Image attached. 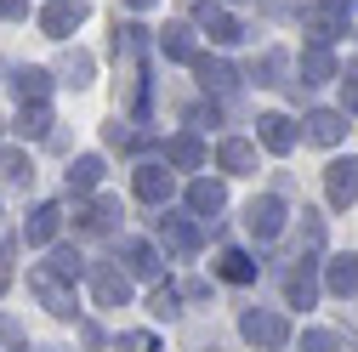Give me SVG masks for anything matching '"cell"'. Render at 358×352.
I'll return each instance as SVG.
<instances>
[{
    "label": "cell",
    "instance_id": "obj_1",
    "mask_svg": "<svg viewBox=\"0 0 358 352\" xmlns=\"http://www.w3.org/2000/svg\"><path fill=\"white\" fill-rule=\"evenodd\" d=\"M352 6H358V0H307V12H301L307 40H313V46H330V40H341Z\"/></svg>",
    "mask_w": 358,
    "mask_h": 352
},
{
    "label": "cell",
    "instance_id": "obj_2",
    "mask_svg": "<svg viewBox=\"0 0 358 352\" xmlns=\"http://www.w3.org/2000/svg\"><path fill=\"white\" fill-rule=\"evenodd\" d=\"M239 335H245L250 346H262V352H285V341H290V318H285V313H267V307H256V313L239 318Z\"/></svg>",
    "mask_w": 358,
    "mask_h": 352
},
{
    "label": "cell",
    "instance_id": "obj_3",
    "mask_svg": "<svg viewBox=\"0 0 358 352\" xmlns=\"http://www.w3.org/2000/svg\"><path fill=\"white\" fill-rule=\"evenodd\" d=\"M29 290L46 301V313H57V318H74L80 307H74V284L63 279V273H52V267H34L29 273Z\"/></svg>",
    "mask_w": 358,
    "mask_h": 352
},
{
    "label": "cell",
    "instance_id": "obj_4",
    "mask_svg": "<svg viewBox=\"0 0 358 352\" xmlns=\"http://www.w3.org/2000/svg\"><path fill=\"white\" fill-rule=\"evenodd\" d=\"M285 216H290V210H285L279 193H262V199L245 205V228H250V239L267 244V239H279V233H285Z\"/></svg>",
    "mask_w": 358,
    "mask_h": 352
},
{
    "label": "cell",
    "instance_id": "obj_5",
    "mask_svg": "<svg viewBox=\"0 0 358 352\" xmlns=\"http://www.w3.org/2000/svg\"><path fill=\"white\" fill-rule=\"evenodd\" d=\"M85 279H92L97 307H125V301H131V273L120 267V261H97V267L85 273Z\"/></svg>",
    "mask_w": 358,
    "mask_h": 352
},
{
    "label": "cell",
    "instance_id": "obj_6",
    "mask_svg": "<svg viewBox=\"0 0 358 352\" xmlns=\"http://www.w3.org/2000/svg\"><path fill=\"white\" fill-rule=\"evenodd\" d=\"M131 193H137L143 205H154V210H165V199L176 193L171 165H137V170H131Z\"/></svg>",
    "mask_w": 358,
    "mask_h": 352
},
{
    "label": "cell",
    "instance_id": "obj_7",
    "mask_svg": "<svg viewBox=\"0 0 358 352\" xmlns=\"http://www.w3.org/2000/svg\"><path fill=\"white\" fill-rule=\"evenodd\" d=\"M324 199H330V210H347V205L358 199V159H352V154L324 165Z\"/></svg>",
    "mask_w": 358,
    "mask_h": 352
},
{
    "label": "cell",
    "instance_id": "obj_8",
    "mask_svg": "<svg viewBox=\"0 0 358 352\" xmlns=\"http://www.w3.org/2000/svg\"><path fill=\"white\" fill-rule=\"evenodd\" d=\"M194 17H199V29L216 40V46H234V40H245V23H239L234 12H222L216 0H199V6H194Z\"/></svg>",
    "mask_w": 358,
    "mask_h": 352
},
{
    "label": "cell",
    "instance_id": "obj_9",
    "mask_svg": "<svg viewBox=\"0 0 358 352\" xmlns=\"http://www.w3.org/2000/svg\"><path fill=\"white\" fill-rule=\"evenodd\" d=\"M85 17H92V6H85V0H52V6L40 12V29H46L52 40H69Z\"/></svg>",
    "mask_w": 358,
    "mask_h": 352
},
{
    "label": "cell",
    "instance_id": "obj_10",
    "mask_svg": "<svg viewBox=\"0 0 358 352\" xmlns=\"http://www.w3.org/2000/svg\"><path fill=\"white\" fill-rule=\"evenodd\" d=\"M301 131H307V142H319V148H336V142L347 137V114H341V108H307Z\"/></svg>",
    "mask_w": 358,
    "mask_h": 352
},
{
    "label": "cell",
    "instance_id": "obj_11",
    "mask_svg": "<svg viewBox=\"0 0 358 352\" xmlns=\"http://www.w3.org/2000/svg\"><path fill=\"white\" fill-rule=\"evenodd\" d=\"M159 244H165L171 256L188 261V256H199V228L188 222V216H165V210H159Z\"/></svg>",
    "mask_w": 358,
    "mask_h": 352
},
{
    "label": "cell",
    "instance_id": "obj_12",
    "mask_svg": "<svg viewBox=\"0 0 358 352\" xmlns=\"http://www.w3.org/2000/svg\"><path fill=\"white\" fill-rule=\"evenodd\" d=\"M194 74H199V91H210V97H228L239 85V68L228 57H194Z\"/></svg>",
    "mask_w": 358,
    "mask_h": 352
},
{
    "label": "cell",
    "instance_id": "obj_13",
    "mask_svg": "<svg viewBox=\"0 0 358 352\" xmlns=\"http://www.w3.org/2000/svg\"><path fill=\"white\" fill-rule=\"evenodd\" d=\"M74 228L80 233H114L120 228V199H92V205H74Z\"/></svg>",
    "mask_w": 358,
    "mask_h": 352
},
{
    "label": "cell",
    "instance_id": "obj_14",
    "mask_svg": "<svg viewBox=\"0 0 358 352\" xmlns=\"http://www.w3.org/2000/svg\"><path fill=\"white\" fill-rule=\"evenodd\" d=\"M120 267H125L131 279H159V250H154L148 239H125V244H120Z\"/></svg>",
    "mask_w": 358,
    "mask_h": 352
},
{
    "label": "cell",
    "instance_id": "obj_15",
    "mask_svg": "<svg viewBox=\"0 0 358 352\" xmlns=\"http://www.w3.org/2000/svg\"><path fill=\"white\" fill-rule=\"evenodd\" d=\"M165 165H171V170H199V165H205L199 131H176V137L165 142Z\"/></svg>",
    "mask_w": 358,
    "mask_h": 352
},
{
    "label": "cell",
    "instance_id": "obj_16",
    "mask_svg": "<svg viewBox=\"0 0 358 352\" xmlns=\"http://www.w3.org/2000/svg\"><path fill=\"white\" fill-rule=\"evenodd\" d=\"M256 142H262L267 154H290V148H296V125H290L285 114H262V119H256Z\"/></svg>",
    "mask_w": 358,
    "mask_h": 352
},
{
    "label": "cell",
    "instance_id": "obj_17",
    "mask_svg": "<svg viewBox=\"0 0 358 352\" xmlns=\"http://www.w3.org/2000/svg\"><path fill=\"white\" fill-rule=\"evenodd\" d=\"M57 228H63V205H34V210H29V222H23V239L40 250V244H52V239H57Z\"/></svg>",
    "mask_w": 358,
    "mask_h": 352
},
{
    "label": "cell",
    "instance_id": "obj_18",
    "mask_svg": "<svg viewBox=\"0 0 358 352\" xmlns=\"http://www.w3.org/2000/svg\"><path fill=\"white\" fill-rule=\"evenodd\" d=\"M216 165L228 170V176H250V170H256V142H245V137H222Z\"/></svg>",
    "mask_w": 358,
    "mask_h": 352
},
{
    "label": "cell",
    "instance_id": "obj_19",
    "mask_svg": "<svg viewBox=\"0 0 358 352\" xmlns=\"http://www.w3.org/2000/svg\"><path fill=\"white\" fill-rule=\"evenodd\" d=\"M319 250H324V216L301 210V233H296V261H301V267H313V261H319Z\"/></svg>",
    "mask_w": 358,
    "mask_h": 352
},
{
    "label": "cell",
    "instance_id": "obj_20",
    "mask_svg": "<svg viewBox=\"0 0 358 352\" xmlns=\"http://www.w3.org/2000/svg\"><path fill=\"white\" fill-rule=\"evenodd\" d=\"M222 205H228V188H222V182H210V176H194V182H188V210L194 216H216Z\"/></svg>",
    "mask_w": 358,
    "mask_h": 352
},
{
    "label": "cell",
    "instance_id": "obj_21",
    "mask_svg": "<svg viewBox=\"0 0 358 352\" xmlns=\"http://www.w3.org/2000/svg\"><path fill=\"white\" fill-rule=\"evenodd\" d=\"M159 52H165L171 63H194V57H199L194 29H188V23H165V29H159Z\"/></svg>",
    "mask_w": 358,
    "mask_h": 352
},
{
    "label": "cell",
    "instance_id": "obj_22",
    "mask_svg": "<svg viewBox=\"0 0 358 352\" xmlns=\"http://www.w3.org/2000/svg\"><path fill=\"white\" fill-rule=\"evenodd\" d=\"M324 80H341L330 46H307V52H301V80H296V85H324Z\"/></svg>",
    "mask_w": 358,
    "mask_h": 352
},
{
    "label": "cell",
    "instance_id": "obj_23",
    "mask_svg": "<svg viewBox=\"0 0 358 352\" xmlns=\"http://www.w3.org/2000/svg\"><path fill=\"white\" fill-rule=\"evenodd\" d=\"M324 284H330V295H358V256H330Z\"/></svg>",
    "mask_w": 358,
    "mask_h": 352
},
{
    "label": "cell",
    "instance_id": "obj_24",
    "mask_svg": "<svg viewBox=\"0 0 358 352\" xmlns=\"http://www.w3.org/2000/svg\"><path fill=\"white\" fill-rule=\"evenodd\" d=\"M12 91H17V103H46L52 97V74L46 68H17L12 74Z\"/></svg>",
    "mask_w": 358,
    "mask_h": 352
},
{
    "label": "cell",
    "instance_id": "obj_25",
    "mask_svg": "<svg viewBox=\"0 0 358 352\" xmlns=\"http://www.w3.org/2000/svg\"><path fill=\"white\" fill-rule=\"evenodd\" d=\"M92 74H97V63H92V52H63V63H57V80L63 85H92Z\"/></svg>",
    "mask_w": 358,
    "mask_h": 352
},
{
    "label": "cell",
    "instance_id": "obj_26",
    "mask_svg": "<svg viewBox=\"0 0 358 352\" xmlns=\"http://www.w3.org/2000/svg\"><path fill=\"white\" fill-rule=\"evenodd\" d=\"M103 182V159L97 154H80L74 165H69V193H92Z\"/></svg>",
    "mask_w": 358,
    "mask_h": 352
},
{
    "label": "cell",
    "instance_id": "obj_27",
    "mask_svg": "<svg viewBox=\"0 0 358 352\" xmlns=\"http://www.w3.org/2000/svg\"><path fill=\"white\" fill-rule=\"evenodd\" d=\"M216 279H228V284H250L256 279V261L245 250H222L216 256Z\"/></svg>",
    "mask_w": 358,
    "mask_h": 352
},
{
    "label": "cell",
    "instance_id": "obj_28",
    "mask_svg": "<svg viewBox=\"0 0 358 352\" xmlns=\"http://www.w3.org/2000/svg\"><path fill=\"white\" fill-rule=\"evenodd\" d=\"M148 46V29L143 23H114V57H125V63H137V52Z\"/></svg>",
    "mask_w": 358,
    "mask_h": 352
},
{
    "label": "cell",
    "instance_id": "obj_29",
    "mask_svg": "<svg viewBox=\"0 0 358 352\" xmlns=\"http://www.w3.org/2000/svg\"><path fill=\"white\" fill-rule=\"evenodd\" d=\"M285 295H290V307H313V301H319V279H313V267H296L285 279Z\"/></svg>",
    "mask_w": 358,
    "mask_h": 352
},
{
    "label": "cell",
    "instance_id": "obj_30",
    "mask_svg": "<svg viewBox=\"0 0 358 352\" xmlns=\"http://www.w3.org/2000/svg\"><path fill=\"white\" fill-rule=\"evenodd\" d=\"M52 131V108L46 103H23L17 108V137H46Z\"/></svg>",
    "mask_w": 358,
    "mask_h": 352
},
{
    "label": "cell",
    "instance_id": "obj_31",
    "mask_svg": "<svg viewBox=\"0 0 358 352\" xmlns=\"http://www.w3.org/2000/svg\"><path fill=\"white\" fill-rule=\"evenodd\" d=\"M285 68H290V57H285V52H262V57L250 63V80H256V85H279V80H285Z\"/></svg>",
    "mask_w": 358,
    "mask_h": 352
},
{
    "label": "cell",
    "instance_id": "obj_32",
    "mask_svg": "<svg viewBox=\"0 0 358 352\" xmlns=\"http://www.w3.org/2000/svg\"><path fill=\"white\" fill-rule=\"evenodd\" d=\"M176 307H182V290H176V284H154L148 313H154V318H176Z\"/></svg>",
    "mask_w": 358,
    "mask_h": 352
},
{
    "label": "cell",
    "instance_id": "obj_33",
    "mask_svg": "<svg viewBox=\"0 0 358 352\" xmlns=\"http://www.w3.org/2000/svg\"><path fill=\"white\" fill-rule=\"evenodd\" d=\"M52 273H63V279H80V273H92V267H85V256H80L74 244H57V250H52Z\"/></svg>",
    "mask_w": 358,
    "mask_h": 352
},
{
    "label": "cell",
    "instance_id": "obj_34",
    "mask_svg": "<svg viewBox=\"0 0 358 352\" xmlns=\"http://www.w3.org/2000/svg\"><path fill=\"white\" fill-rule=\"evenodd\" d=\"M0 176H6V182H29V176H34L29 154H17V148H0Z\"/></svg>",
    "mask_w": 358,
    "mask_h": 352
},
{
    "label": "cell",
    "instance_id": "obj_35",
    "mask_svg": "<svg viewBox=\"0 0 358 352\" xmlns=\"http://www.w3.org/2000/svg\"><path fill=\"white\" fill-rule=\"evenodd\" d=\"M301 352H341V335L336 330H307L301 335Z\"/></svg>",
    "mask_w": 358,
    "mask_h": 352
},
{
    "label": "cell",
    "instance_id": "obj_36",
    "mask_svg": "<svg viewBox=\"0 0 358 352\" xmlns=\"http://www.w3.org/2000/svg\"><path fill=\"white\" fill-rule=\"evenodd\" d=\"M103 137H108V148H137L143 137H137V131H131L125 119H114V125H103Z\"/></svg>",
    "mask_w": 358,
    "mask_h": 352
},
{
    "label": "cell",
    "instance_id": "obj_37",
    "mask_svg": "<svg viewBox=\"0 0 358 352\" xmlns=\"http://www.w3.org/2000/svg\"><path fill=\"white\" fill-rule=\"evenodd\" d=\"M120 346H125V352H159V341H154V335H143V330L120 335Z\"/></svg>",
    "mask_w": 358,
    "mask_h": 352
},
{
    "label": "cell",
    "instance_id": "obj_38",
    "mask_svg": "<svg viewBox=\"0 0 358 352\" xmlns=\"http://www.w3.org/2000/svg\"><path fill=\"white\" fill-rule=\"evenodd\" d=\"M341 114H358V74H341Z\"/></svg>",
    "mask_w": 358,
    "mask_h": 352
},
{
    "label": "cell",
    "instance_id": "obj_39",
    "mask_svg": "<svg viewBox=\"0 0 358 352\" xmlns=\"http://www.w3.org/2000/svg\"><path fill=\"white\" fill-rule=\"evenodd\" d=\"M29 17V0H0V23H17Z\"/></svg>",
    "mask_w": 358,
    "mask_h": 352
},
{
    "label": "cell",
    "instance_id": "obj_40",
    "mask_svg": "<svg viewBox=\"0 0 358 352\" xmlns=\"http://www.w3.org/2000/svg\"><path fill=\"white\" fill-rule=\"evenodd\" d=\"M125 6H131V12H148V6H154V0H125Z\"/></svg>",
    "mask_w": 358,
    "mask_h": 352
}]
</instances>
